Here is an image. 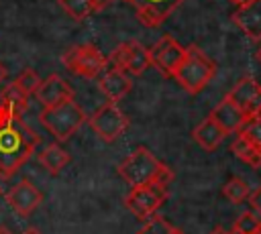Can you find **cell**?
<instances>
[{
  "label": "cell",
  "instance_id": "obj_1",
  "mask_svg": "<svg viewBox=\"0 0 261 234\" xmlns=\"http://www.w3.org/2000/svg\"><path fill=\"white\" fill-rule=\"evenodd\" d=\"M24 110L27 96L12 83L0 100V177L4 179L12 177L41 142V134L24 122Z\"/></svg>",
  "mask_w": 261,
  "mask_h": 234
},
{
  "label": "cell",
  "instance_id": "obj_2",
  "mask_svg": "<svg viewBox=\"0 0 261 234\" xmlns=\"http://www.w3.org/2000/svg\"><path fill=\"white\" fill-rule=\"evenodd\" d=\"M118 175L130 187H141L155 181L169 189V183L173 181V171L163 165L147 147H139L128 157H124L118 165Z\"/></svg>",
  "mask_w": 261,
  "mask_h": 234
},
{
  "label": "cell",
  "instance_id": "obj_3",
  "mask_svg": "<svg viewBox=\"0 0 261 234\" xmlns=\"http://www.w3.org/2000/svg\"><path fill=\"white\" fill-rule=\"evenodd\" d=\"M216 73V63L196 45L186 47V55L173 73V79L188 92L200 94Z\"/></svg>",
  "mask_w": 261,
  "mask_h": 234
},
{
  "label": "cell",
  "instance_id": "obj_4",
  "mask_svg": "<svg viewBox=\"0 0 261 234\" xmlns=\"http://www.w3.org/2000/svg\"><path fill=\"white\" fill-rule=\"evenodd\" d=\"M39 120L61 142L67 140L88 120V116L73 100H65L55 106H45L39 114Z\"/></svg>",
  "mask_w": 261,
  "mask_h": 234
},
{
  "label": "cell",
  "instance_id": "obj_5",
  "mask_svg": "<svg viewBox=\"0 0 261 234\" xmlns=\"http://www.w3.org/2000/svg\"><path fill=\"white\" fill-rule=\"evenodd\" d=\"M63 65L86 79H98L104 69L108 67V57L92 43H82V45H73L69 47L63 55H61Z\"/></svg>",
  "mask_w": 261,
  "mask_h": 234
},
{
  "label": "cell",
  "instance_id": "obj_6",
  "mask_svg": "<svg viewBox=\"0 0 261 234\" xmlns=\"http://www.w3.org/2000/svg\"><path fill=\"white\" fill-rule=\"evenodd\" d=\"M92 130L104 140V142H114L120 134H124V130L128 128V118L126 114L118 108V104L114 102H106L104 106H100L90 118H88Z\"/></svg>",
  "mask_w": 261,
  "mask_h": 234
},
{
  "label": "cell",
  "instance_id": "obj_7",
  "mask_svg": "<svg viewBox=\"0 0 261 234\" xmlns=\"http://www.w3.org/2000/svg\"><path fill=\"white\" fill-rule=\"evenodd\" d=\"M165 199H167V187L153 181L141 187H130V193L124 197V206L139 220H149L163 206Z\"/></svg>",
  "mask_w": 261,
  "mask_h": 234
},
{
  "label": "cell",
  "instance_id": "obj_8",
  "mask_svg": "<svg viewBox=\"0 0 261 234\" xmlns=\"http://www.w3.org/2000/svg\"><path fill=\"white\" fill-rule=\"evenodd\" d=\"M108 63L122 69L126 75L130 77H139L145 73V69L151 65V59H149V49L145 45H141L139 41L130 39V41H124L120 43L108 57Z\"/></svg>",
  "mask_w": 261,
  "mask_h": 234
},
{
  "label": "cell",
  "instance_id": "obj_9",
  "mask_svg": "<svg viewBox=\"0 0 261 234\" xmlns=\"http://www.w3.org/2000/svg\"><path fill=\"white\" fill-rule=\"evenodd\" d=\"M186 55V47H181L171 35H163L151 49H149V59L151 65L157 67V71L165 77H173L175 69L179 67L181 59Z\"/></svg>",
  "mask_w": 261,
  "mask_h": 234
},
{
  "label": "cell",
  "instance_id": "obj_10",
  "mask_svg": "<svg viewBox=\"0 0 261 234\" xmlns=\"http://www.w3.org/2000/svg\"><path fill=\"white\" fill-rule=\"evenodd\" d=\"M226 98L241 108V112L247 116V122L261 114V85L253 77H243L241 81H237Z\"/></svg>",
  "mask_w": 261,
  "mask_h": 234
},
{
  "label": "cell",
  "instance_id": "obj_11",
  "mask_svg": "<svg viewBox=\"0 0 261 234\" xmlns=\"http://www.w3.org/2000/svg\"><path fill=\"white\" fill-rule=\"evenodd\" d=\"M126 2L133 4L141 24H145L149 28H157V26H161L165 22V18L184 0H126Z\"/></svg>",
  "mask_w": 261,
  "mask_h": 234
},
{
  "label": "cell",
  "instance_id": "obj_12",
  "mask_svg": "<svg viewBox=\"0 0 261 234\" xmlns=\"http://www.w3.org/2000/svg\"><path fill=\"white\" fill-rule=\"evenodd\" d=\"M6 201L10 203V208L22 216V218H29L43 201V193L29 181V179H22L18 181L8 193H6Z\"/></svg>",
  "mask_w": 261,
  "mask_h": 234
},
{
  "label": "cell",
  "instance_id": "obj_13",
  "mask_svg": "<svg viewBox=\"0 0 261 234\" xmlns=\"http://www.w3.org/2000/svg\"><path fill=\"white\" fill-rule=\"evenodd\" d=\"M35 98L43 108L45 106H55L59 102L73 100V87L59 73H51L49 77L41 79V83L35 92Z\"/></svg>",
  "mask_w": 261,
  "mask_h": 234
},
{
  "label": "cell",
  "instance_id": "obj_14",
  "mask_svg": "<svg viewBox=\"0 0 261 234\" xmlns=\"http://www.w3.org/2000/svg\"><path fill=\"white\" fill-rule=\"evenodd\" d=\"M98 85H100V92L108 98V102H114L116 104L118 100H122L133 90V77L126 75L122 69L110 65L98 77Z\"/></svg>",
  "mask_w": 261,
  "mask_h": 234
},
{
  "label": "cell",
  "instance_id": "obj_15",
  "mask_svg": "<svg viewBox=\"0 0 261 234\" xmlns=\"http://www.w3.org/2000/svg\"><path fill=\"white\" fill-rule=\"evenodd\" d=\"M210 118L226 132V134H237L245 128L247 124V116L241 112L239 106H234L226 96L214 106V110L210 112Z\"/></svg>",
  "mask_w": 261,
  "mask_h": 234
},
{
  "label": "cell",
  "instance_id": "obj_16",
  "mask_svg": "<svg viewBox=\"0 0 261 234\" xmlns=\"http://www.w3.org/2000/svg\"><path fill=\"white\" fill-rule=\"evenodd\" d=\"M232 22L253 41L261 39V0H249L232 12Z\"/></svg>",
  "mask_w": 261,
  "mask_h": 234
},
{
  "label": "cell",
  "instance_id": "obj_17",
  "mask_svg": "<svg viewBox=\"0 0 261 234\" xmlns=\"http://www.w3.org/2000/svg\"><path fill=\"white\" fill-rule=\"evenodd\" d=\"M192 136H194V140H196L204 151H216V149L220 147L222 138L226 136V132L208 116V118H204V120L192 130Z\"/></svg>",
  "mask_w": 261,
  "mask_h": 234
},
{
  "label": "cell",
  "instance_id": "obj_18",
  "mask_svg": "<svg viewBox=\"0 0 261 234\" xmlns=\"http://www.w3.org/2000/svg\"><path fill=\"white\" fill-rule=\"evenodd\" d=\"M69 161H71L69 153H67L61 144H57V142L47 144V147L41 151V155H39V163L43 165V169H45L49 175H59V173L63 171V167H65Z\"/></svg>",
  "mask_w": 261,
  "mask_h": 234
},
{
  "label": "cell",
  "instance_id": "obj_19",
  "mask_svg": "<svg viewBox=\"0 0 261 234\" xmlns=\"http://www.w3.org/2000/svg\"><path fill=\"white\" fill-rule=\"evenodd\" d=\"M230 151L243 163H247L251 167H261V153H259V149L243 132H237V138L230 142Z\"/></svg>",
  "mask_w": 261,
  "mask_h": 234
},
{
  "label": "cell",
  "instance_id": "obj_20",
  "mask_svg": "<svg viewBox=\"0 0 261 234\" xmlns=\"http://www.w3.org/2000/svg\"><path fill=\"white\" fill-rule=\"evenodd\" d=\"M222 195H224L230 203H243L245 199H249L251 189H249V185H247L241 177H230V179L224 183V187H222Z\"/></svg>",
  "mask_w": 261,
  "mask_h": 234
},
{
  "label": "cell",
  "instance_id": "obj_21",
  "mask_svg": "<svg viewBox=\"0 0 261 234\" xmlns=\"http://www.w3.org/2000/svg\"><path fill=\"white\" fill-rule=\"evenodd\" d=\"M135 234H186V232L179 230V228H175V226H171L163 216L153 214V216L145 222V226L139 228Z\"/></svg>",
  "mask_w": 261,
  "mask_h": 234
},
{
  "label": "cell",
  "instance_id": "obj_22",
  "mask_svg": "<svg viewBox=\"0 0 261 234\" xmlns=\"http://www.w3.org/2000/svg\"><path fill=\"white\" fill-rule=\"evenodd\" d=\"M59 4L73 20H84L94 12L92 0H59Z\"/></svg>",
  "mask_w": 261,
  "mask_h": 234
},
{
  "label": "cell",
  "instance_id": "obj_23",
  "mask_svg": "<svg viewBox=\"0 0 261 234\" xmlns=\"http://www.w3.org/2000/svg\"><path fill=\"white\" fill-rule=\"evenodd\" d=\"M232 228L241 230L243 234H259V230H261V214L255 212V210L243 212L237 218V222L232 224Z\"/></svg>",
  "mask_w": 261,
  "mask_h": 234
},
{
  "label": "cell",
  "instance_id": "obj_24",
  "mask_svg": "<svg viewBox=\"0 0 261 234\" xmlns=\"http://www.w3.org/2000/svg\"><path fill=\"white\" fill-rule=\"evenodd\" d=\"M12 83L16 85V90H20V94H24V96L29 98V96H33V94L37 92V87H39V83H41V77H39L37 71H33L31 67H27Z\"/></svg>",
  "mask_w": 261,
  "mask_h": 234
},
{
  "label": "cell",
  "instance_id": "obj_25",
  "mask_svg": "<svg viewBox=\"0 0 261 234\" xmlns=\"http://www.w3.org/2000/svg\"><path fill=\"white\" fill-rule=\"evenodd\" d=\"M257 149H259V153H261V114L259 116H255V118H251L247 124H245V128L241 130Z\"/></svg>",
  "mask_w": 261,
  "mask_h": 234
},
{
  "label": "cell",
  "instance_id": "obj_26",
  "mask_svg": "<svg viewBox=\"0 0 261 234\" xmlns=\"http://www.w3.org/2000/svg\"><path fill=\"white\" fill-rule=\"evenodd\" d=\"M249 203H251V210H255V212L261 214V185L249 195Z\"/></svg>",
  "mask_w": 261,
  "mask_h": 234
},
{
  "label": "cell",
  "instance_id": "obj_27",
  "mask_svg": "<svg viewBox=\"0 0 261 234\" xmlns=\"http://www.w3.org/2000/svg\"><path fill=\"white\" fill-rule=\"evenodd\" d=\"M112 2H114V0H92L94 10H104V8H108Z\"/></svg>",
  "mask_w": 261,
  "mask_h": 234
},
{
  "label": "cell",
  "instance_id": "obj_28",
  "mask_svg": "<svg viewBox=\"0 0 261 234\" xmlns=\"http://www.w3.org/2000/svg\"><path fill=\"white\" fill-rule=\"evenodd\" d=\"M6 75H8V71H6V67L0 63V83H4V79H6Z\"/></svg>",
  "mask_w": 261,
  "mask_h": 234
},
{
  "label": "cell",
  "instance_id": "obj_29",
  "mask_svg": "<svg viewBox=\"0 0 261 234\" xmlns=\"http://www.w3.org/2000/svg\"><path fill=\"white\" fill-rule=\"evenodd\" d=\"M210 234H228V232H226L224 228H220V226H216V228H214V230H212Z\"/></svg>",
  "mask_w": 261,
  "mask_h": 234
},
{
  "label": "cell",
  "instance_id": "obj_30",
  "mask_svg": "<svg viewBox=\"0 0 261 234\" xmlns=\"http://www.w3.org/2000/svg\"><path fill=\"white\" fill-rule=\"evenodd\" d=\"M22 234H41V232H39V230H35V228H29V230H24Z\"/></svg>",
  "mask_w": 261,
  "mask_h": 234
},
{
  "label": "cell",
  "instance_id": "obj_31",
  "mask_svg": "<svg viewBox=\"0 0 261 234\" xmlns=\"http://www.w3.org/2000/svg\"><path fill=\"white\" fill-rule=\"evenodd\" d=\"M0 234H12V232H10L6 226H0Z\"/></svg>",
  "mask_w": 261,
  "mask_h": 234
},
{
  "label": "cell",
  "instance_id": "obj_32",
  "mask_svg": "<svg viewBox=\"0 0 261 234\" xmlns=\"http://www.w3.org/2000/svg\"><path fill=\"white\" fill-rule=\"evenodd\" d=\"M232 4H237V6H241V4H245V2H249V0H230Z\"/></svg>",
  "mask_w": 261,
  "mask_h": 234
},
{
  "label": "cell",
  "instance_id": "obj_33",
  "mask_svg": "<svg viewBox=\"0 0 261 234\" xmlns=\"http://www.w3.org/2000/svg\"><path fill=\"white\" fill-rule=\"evenodd\" d=\"M228 234H243V232H241V230H237V228H230V232H228Z\"/></svg>",
  "mask_w": 261,
  "mask_h": 234
},
{
  "label": "cell",
  "instance_id": "obj_34",
  "mask_svg": "<svg viewBox=\"0 0 261 234\" xmlns=\"http://www.w3.org/2000/svg\"><path fill=\"white\" fill-rule=\"evenodd\" d=\"M257 59H259V61H261V47H259V49H257Z\"/></svg>",
  "mask_w": 261,
  "mask_h": 234
},
{
  "label": "cell",
  "instance_id": "obj_35",
  "mask_svg": "<svg viewBox=\"0 0 261 234\" xmlns=\"http://www.w3.org/2000/svg\"><path fill=\"white\" fill-rule=\"evenodd\" d=\"M0 195H2V187H0Z\"/></svg>",
  "mask_w": 261,
  "mask_h": 234
},
{
  "label": "cell",
  "instance_id": "obj_36",
  "mask_svg": "<svg viewBox=\"0 0 261 234\" xmlns=\"http://www.w3.org/2000/svg\"><path fill=\"white\" fill-rule=\"evenodd\" d=\"M259 234H261V230H259Z\"/></svg>",
  "mask_w": 261,
  "mask_h": 234
}]
</instances>
